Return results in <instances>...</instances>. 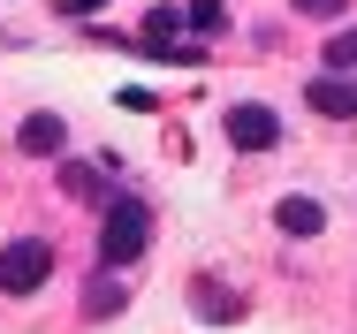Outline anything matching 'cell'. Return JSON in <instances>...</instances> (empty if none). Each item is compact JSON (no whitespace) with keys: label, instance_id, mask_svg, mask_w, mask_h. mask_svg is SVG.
I'll return each mask as SVG.
<instances>
[{"label":"cell","instance_id":"6da1fadb","mask_svg":"<svg viewBox=\"0 0 357 334\" xmlns=\"http://www.w3.org/2000/svg\"><path fill=\"white\" fill-rule=\"evenodd\" d=\"M144 243H152V213L137 198H107V220H99V266H130Z\"/></svg>","mask_w":357,"mask_h":334},{"label":"cell","instance_id":"7a4b0ae2","mask_svg":"<svg viewBox=\"0 0 357 334\" xmlns=\"http://www.w3.org/2000/svg\"><path fill=\"white\" fill-rule=\"evenodd\" d=\"M46 273H54V243H46V236H15V243L0 251V296H31Z\"/></svg>","mask_w":357,"mask_h":334},{"label":"cell","instance_id":"3957f363","mask_svg":"<svg viewBox=\"0 0 357 334\" xmlns=\"http://www.w3.org/2000/svg\"><path fill=\"white\" fill-rule=\"evenodd\" d=\"M220 130H228L236 152H274V144H282V114H274V107H228Z\"/></svg>","mask_w":357,"mask_h":334},{"label":"cell","instance_id":"277c9868","mask_svg":"<svg viewBox=\"0 0 357 334\" xmlns=\"http://www.w3.org/2000/svg\"><path fill=\"white\" fill-rule=\"evenodd\" d=\"M304 99H312V114H327V122H357V76H350V68L312 76V84H304Z\"/></svg>","mask_w":357,"mask_h":334},{"label":"cell","instance_id":"5b68a950","mask_svg":"<svg viewBox=\"0 0 357 334\" xmlns=\"http://www.w3.org/2000/svg\"><path fill=\"white\" fill-rule=\"evenodd\" d=\"M175 31H183V15H175V8H152V15H144V54H160V61H198V54H190V46H175Z\"/></svg>","mask_w":357,"mask_h":334},{"label":"cell","instance_id":"8992f818","mask_svg":"<svg viewBox=\"0 0 357 334\" xmlns=\"http://www.w3.org/2000/svg\"><path fill=\"white\" fill-rule=\"evenodd\" d=\"M15 144H23V152H38V160H54V152L69 144V130H61V114H31V122L15 130Z\"/></svg>","mask_w":357,"mask_h":334},{"label":"cell","instance_id":"52a82bcc","mask_svg":"<svg viewBox=\"0 0 357 334\" xmlns=\"http://www.w3.org/2000/svg\"><path fill=\"white\" fill-rule=\"evenodd\" d=\"M122 304H130V289L114 281V266H107V273H91V281H84V319H107V312H122Z\"/></svg>","mask_w":357,"mask_h":334},{"label":"cell","instance_id":"ba28073f","mask_svg":"<svg viewBox=\"0 0 357 334\" xmlns=\"http://www.w3.org/2000/svg\"><path fill=\"white\" fill-rule=\"evenodd\" d=\"M274 220H282L289 236H319V228H327V213H319V198H282V205H274Z\"/></svg>","mask_w":357,"mask_h":334},{"label":"cell","instance_id":"9c48e42d","mask_svg":"<svg viewBox=\"0 0 357 334\" xmlns=\"http://www.w3.org/2000/svg\"><path fill=\"white\" fill-rule=\"evenodd\" d=\"M61 190H69V198H107L99 167H61Z\"/></svg>","mask_w":357,"mask_h":334},{"label":"cell","instance_id":"30bf717a","mask_svg":"<svg viewBox=\"0 0 357 334\" xmlns=\"http://www.w3.org/2000/svg\"><path fill=\"white\" fill-rule=\"evenodd\" d=\"M183 23H190V31H220V23H228V0H190Z\"/></svg>","mask_w":357,"mask_h":334},{"label":"cell","instance_id":"8fae6325","mask_svg":"<svg viewBox=\"0 0 357 334\" xmlns=\"http://www.w3.org/2000/svg\"><path fill=\"white\" fill-rule=\"evenodd\" d=\"M198 312H206V319H236V296H220L213 281H198Z\"/></svg>","mask_w":357,"mask_h":334},{"label":"cell","instance_id":"7c38bea8","mask_svg":"<svg viewBox=\"0 0 357 334\" xmlns=\"http://www.w3.org/2000/svg\"><path fill=\"white\" fill-rule=\"evenodd\" d=\"M327 68H357V31H335L327 38Z\"/></svg>","mask_w":357,"mask_h":334},{"label":"cell","instance_id":"4fadbf2b","mask_svg":"<svg viewBox=\"0 0 357 334\" xmlns=\"http://www.w3.org/2000/svg\"><path fill=\"white\" fill-rule=\"evenodd\" d=\"M289 8H296V15H342L350 0H289Z\"/></svg>","mask_w":357,"mask_h":334},{"label":"cell","instance_id":"5bb4252c","mask_svg":"<svg viewBox=\"0 0 357 334\" xmlns=\"http://www.w3.org/2000/svg\"><path fill=\"white\" fill-rule=\"evenodd\" d=\"M91 8H99V0H61V15H91Z\"/></svg>","mask_w":357,"mask_h":334}]
</instances>
